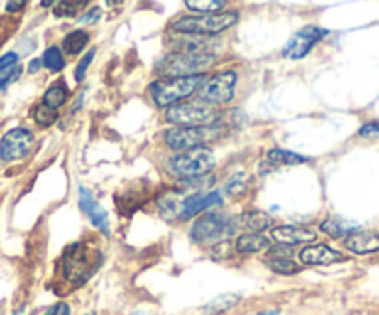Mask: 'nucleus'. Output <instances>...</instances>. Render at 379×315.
<instances>
[{
  "label": "nucleus",
  "instance_id": "f257e3e1",
  "mask_svg": "<svg viewBox=\"0 0 379 315\" xmlns=\"http://www.w3.org/2000/svg\"><path fill=\"white\" fill-rule=\"evenodd\" d=\"M100 265L99 250L87 243L69 245L61 256L63 277L70 284H84Z\"/></svg>",
  "mask_w": 379,
  "mask_h": 315
},
{
  "label": "nucleus",
  "instance_id": "f03ea898",
  "mask_svg": "<svg viewBox=\"0 0 379 315\" xmlns=\"http://www.w3.org/2000/svg\"><path fill=\"white\" fill-rule=\"evenodd\" d=\"M216 160L215 154L207 146H198L191 151H183L174 154L169 160V169L183 180L202 178L213 171Z\"/></svg>",
  "mask_w": 379,
  "mask_h": 315
},
{
  "label": "nucleus",
  "instance_id": "7ed1b4c3",
  "mask_svg": "<svg viewBox=\"0 0 379 315\" xmlns=\"http://www.w3.org/2000/svg\"><path fill=\"white\" fill-rule=\"evenodd\" d=\"M204 82H206L204 75L185 76V78H165V80H158L150 85V93L160 108H167V106H174V102L197 93L198 87L204 85Z\"/></svg>",
  "mask_w": 379,
  "mask_h": 315
},
{
  "label": "nucleus",
  "instance_id": "20e7f679",
  "mask_svg": "<svg viewBox=\"0 0 379 315\" xmlns=\"http://www.w3.org/2000/svg\"><path fill=\"white\" fill-rule=\"evenodd\" d=\"M216 61L213 52L204 54H169L160 63V73L165 78H185V76H198L207 71Z\"/></svg>",
  "mask_w": 379,
  "mask_h": 315
},
{
  "label": "nucleus",
  "instance_id": "39448f33",
  "mask_svg": "<svg viewBox=\"0 0 379 315\" xmlns=\"http://www.w3.org/2000/svg\"><path fill=\"white\" fill-rule=\"evenodd\" d=\"M165 121L178 128H204L219 121V113L202 102L174 104L165 113Z\"/></svg>",
  "mask_w": 379,
  "mask_h": 315
},
{
  "label": "nucleus",
  "instance_id": "423d86ee",
  "mask_svg": "<svg viewBox=\"0 0 379 315\" xmlns=\"http://www.w3.org/2000/svg\"><path fill=\"white\" fill-rule=\"evenodd\" d=\"M239 21L234 11H222L213 15H198V17H182L172 24V28L180 33H191V36H213L224 30L231 28Z\"/></svg>",
  "mask_w": 379,
  "mask_h": 315
},
{
  "label": "nucleus",
  "instance_id": "0eeeda50",
  "mask_svg": "<svg viewBox=\"0 0 379 315\" xmlns=\"http://www.w3.org/2000/svg\"><path fill=\"white\" fill-rule=\"evenodd\" d=\"M237 225L224 213H206L191 228V240L194 243H220L228 240Z\"/></svg>",
  "mask_w": 379,
  "mask_h": 315
},
{
  "label": "nucleus",
  "instance_id": "6e6552de",
  "mask_svg": "<svg viewBox=\"0 0 379 315\" xmlns=\"http://www.w3.org/2000/svg\"><path fill=\"white\" fill-rule=\"evenodd\" d=\"M235 84H237V73L222 71L206 82L200 87V102L207 106H222L228 104L235 97Z\"/></svg>",
  "mask_w": 379,
  "mask_h": 315
},
{
  "label": "nucleus",
  "instance_id": "1a4fd4ad",
  "mask_svg": "<svg viewBox=\"0 0 379 315\" xmlns=\"http://www.w3.org/2000/svg\"><path fill=\"white\" fill-rule=\"evenodd\" d=\"M213 137V127L204 128H170L163 136L167 146H170L172 151L183 152L191 151V149H198L204 143H207Z\"/></svg>",
  "mask_w": 379,
  "mask_h": 315
},
{
  "label": "nucleus",
  "instance_id": "9d476101",
  "mask_svg": "<svg viewBox=\"0 0 379 315\" xmlns=\"http://www.w3.org/2000/svg\"><path fill=\"white\" fill-rule=\"evenodd\" d=\"M33 146V134L26 128H13L0 139V160L17 161L28 156Z\"/></svg>",
  "mask_w": 379,
  "mask_h": 315
},
{
  "label": "nucleus",
  "instance_id": "9b49d317",
  "mask_svg": "<svg viewBox=\"0 0 379 315\" xmlns=\"http://www.w3.org/2000/svg\"><path fill=\"white\" fill-rule=\"evenodd\" d=\"M328 36V30L319 28V26H305L289 39V43L283 48V56L289 60H302L311 52V48L324 38Z\"/></svg>",
  "mask_w": 379,
  "mask_h": 315
},
{
  "label": "nucleus",
  "instance_id": "f8f14e48",
  "mask_svg": "<svg viewBox=\"0 0 379 315\" xmlns=\"http://www.w3.org/2000/svg\"><path fill=\"white\" fill-rule=\"evenodd\" d=\"M80 208L82 212L85 213V217L93 223L94 228H99V230L106 235L109 234L108 213H106V210L94 201V197L91 195L89 189L80 188Z\"/></svg>",
  "mask_w": 379,
  "mask_h": 315
},
{
  "label": "nucleus",
  "instance_id": "ddd939ff",
  "mask_svg": "<svg viewBox=\"0 0 379 315\" xmlns=\"http://www.w3.org/2000/svg\"><path fill=\"white\" fill-rule=\"evenodd\" d=\"M300 262L305 265H329L344 262V256L328 245H311L300 250Z\"/></svg>",
  "mask_w": 379,
  "mask_h": 315
},
{
  "label": "nucleus",
  "instance_id": "4468645a",
  "mask_svg": "<svg viewBox=\"0 0 379 315\" xmlns=\"http://www.w3.org/2000/svg\"><path fill=\"white\" fill-rule=\"evenodd\" d=\"M220 203H222V195H220L219 191H211V193L207 195H200V193L189 195V197L182 203L180 219H182V221H187V219H191L192 215H197V213L204 212V210H207V208L211 206H216V204Z\"/></svg>",
  "mask_w": 379,
  "mask_h": 315
},
{
  "label": "nucleus",
  "instance_id": "2eb2a0df",
  "mask_svg": "<svg viewBox=\"0 0 379 315\" xmlns=\"http://www.w3.org/2000/svg\"><path fill=\"white\" fill-rule=\"evenodd\" d=\"M346 249L353 255H372L379 250V230L353 232L344 241Z\"/></svg>",
  "mask_w": 379,
  "mask_h": 315
},
{
  "label": "nucleus",
  "instance_id": "dca6fc26",
  "mask_svg": "<svg viewBox=\"0 0 379 315\" xmlns=\"http://www.w3.org/2000/svg\"><path fill=\"white\" fill-rule=\"evenodd\" d=\"M272 240L281 245L309 243V241L317 240V232L309 230V228H302V226L283 225L276 226V228L272 230Z\"/></svg>",
  "mask_w": 379,
  "mask_h": 315
},
{
  "label": "nucleus",
  "instance_id": "f3484780",
  "mask_svg": "<svg viewBox=\"0 0 379 315\" xmlns=\"http://www.w3.org/2000/svg\"><path fill=\"white\" fill-rule=\"evenodd\" d=\"M265 264L278 274H296L300 271V265L292 260L290 250L270 249V256L265 260Z\"/></svg>",
  "mask_w": 379,
  "mask_h": 315
},
{
  "label": "nucleus",
  "instance_id": "a211bd4d",
  "mask_svg": "<svg viewBox=\"0 0 379 315\" xmlns=\"http://www.w3.org/2000/svg\"><path fill=\"white\" fill-rule=\"evenodd\" d=\"M174 48L176 54H204V52H211V41L204 36L185 33L183 38L174 39Z\"/></svg>",
  "mask_w": 379,
  "mask_h": 315
},
{
  "label": "nucleus",
  "instance_id": "6ab92c4d",
  "mask_svg": "<svg viewBox=\"0 0 379 315\" xmlns=\"http://www.w3.org/2000/svg\"><path fill=\"white\" fill-rule=\"evenodd\" d=\"M356 228L357 223L346 221L344 217H328V219L320 225V230H322L324 234H328L329 237H335V240L353 234Z\"/></svg>",
  "mask_w": 379,
  "mask_h": 315
},
{
  "label": "nucleus",
  "instance_id": "aec40b11",
  "mask_svg": "<svg viewBox=\"0 0 379 315\" xmlns=\"http://www.w3.org/2000/svg\"><path fill=\"white\" fill-rule=\"evenodd\" d=\"M235 249L243 252V255H252V252L270 249V241L261 234H243L237 237Z\"/></svg>",
  "mask_w": 379,
  "mask_h": 315
},
{
  "label": "nucleus",
  "instance_id": "412c9836",
  "mask_svg": "<svg viewBox=\"0 0 379 315\" xmlns=\"http://www.w3.org/2000/svg\"><path fill=\"white\" fill-rule=\"evenodd\" d=\"M241 226L246 228V230L258 234V232H265L267 228L272 226V217L268 213L263 212H246L243 217H241Z\"/></svg>",
  "mask_w": 379,
  "mask_h": 315
},
{
  "label": "nucleus",
  "instance_id": "4be33fe9",
  "mask_svg": "<svg viewBox=\"0 0 379 315\" xmlns=\"http://www.w3.org/2000/svg\"><path fill=\"white\" fill-rule=\"evenodd\" d=\"M241 301V295L237 293H224V295L216 297L209 304H206L204 308V315H220L224 314V311L231 310L237 302Z\"/></svg>",
  "mask_w": 379,
  "mask_h": 315
},
{
  "label": "nucleus",
  "instance_id": "5701e85b",
  "mask_svg": "<svg viewBox=\"0 0 379 315\" xmlns=\"http://www.w3.org/2000/svg\"><path fill=\"white\" fill-rule=\"evenodd\" d=\"M87 43H89V33L85 30H75L63 39V50L69 56H76V54H80L84 50Z\"/></svg>",
  "mask_w": 379,
  "mask_h": 315
},
{
  "label": "nucleus",
  "instance_id": "b1692460",
  "mask_svg": "<svg viewBox=\"0 0 379 315\" xmlns=\"http://www.w3.org/2000/svg\"><path fill=\"white\" fill-rule=\"evenodd\" d=\"M69 99V91L63 84H54L52 87H48L47 93L43 95V106H47L50 110L61 108L63 104Z\"/></svg>",
  "mask_w": 379,
  "mask_h": 315
},
{
  "label": "nucleus",
  "instance_id": "393cba45",
  "mask_svg": "<svg viewBox=\"0 0 379 315\" xmlns=\"http://www.w3.org/2000/svg\"><path fill=\"white\" fill-rule=\"evenodd\" d=\"M224 6V0H187V2H185V8H187V10L197 11V14L200 15L219 14V10H222Z\"/></svg>",
  "mask_w": 379,
  "mask_h": 315
},
{
  "label": "nucleus",
  "instance_id": "a878e982",
  "mask_svg": "<svg viewBox=\"0 0 379 315\" xmlns=\"http://www.w3.org/2000/svg\"><path fill=\"white\" fill-rule=\"evenodd\" d=\"M268 161H272V164H276V165H302V164H307L309 158L296 154V152L274 149V151L268 152Z\"/></svg>",
  "mask_w": 379,
  "mask_h": 315
},
{
  "label": "nucleus",
  "instance_id": "bb28decb",
  "mask_svg": "<svg viewBox=\"0 0 379 315\" xmlns=\"http://www.w3.org/2000/svg\"><path fill=\"white\" fill-rule=\"evenodd\" d=\"M226 193L230 195V197H241V195L246 193V189H248V176L239 171V173L231 174L230 180L226 182Z\"/></svg>",
  "mask_w": 379,
  "mask_h": 315
},
{
  "label": "nucleus",
  "instance_id": "cd10ccee",
  "mask_svg": "<svg viewBox=\"0 0 379 315\" xmlns=\"http://www.w3.org/2000/svg\"><path fill=\"white\" fill-rule=\"evenodd\" d=\"M43 65L47 67L48 71L57 73L63 71V67H65V58L61 54V50L57 47H48L43 54Z\"/></svg>",
  "mask_w": 379,
  "mask_h": 315
},
{
  "label": "nucleus",
  "instance_id": "c85d7f7f",
  "mask_svg": "<svg viewBox=\"0 0 379 315\" xmlns=\"http://www.w3.org/2000/svg\"><path fill=\"white\" fill-rule=\"evenodd\" d=\"M33 117H35V122H38L39 127L47 128V127H52V124L57 121V113H56V110H50L41 104V106L35 110V113H33Z\"/></svg>",
  "mask_w": 379,
  "mask_h": 315
},
{
  "label": "nucleus",
  "instance_id": "c756f323",
  "mask_svg": "<svg viewBox=\"0 0 379 315\" xmlns=\"http://www.w3.org/2000/svg\"><path fill=\"white\" fill-rule=\"evenodd\" d=\"M85 2H60L54 8L56 17H75L78 14V8H84Z\"/></svg>",
  "mask_w": 379,
  "mask_h": 315
},
{
  "label": "nucleus",
  "instance_id": "7c9ffc66",
  "mask_svg": "<svg viewBox=\"0 0 379 315\" xmlns=\"http://www.w3.org/2000/svg\"><path fill=\"white\" fill-rule=\"evenodd\" d=\"M94 54H97V50H94V48H91V50L87 52V54H85L84 58H82V61L78 63V67H76V71H75L76 82L84 80L85 73H87V69H89V65H91V61H93Z\"/></svg>",
  "mask_w": 379,
  "mask_h": 315
},
{
  "label": "nucleus",
  "instance_id": "2f4dec72",
  "mask_svg": "<svg viewBox=\"0 0 379 315\" xmlns=\"http://www.w3.org/2000/svg\"><path fill=\"white\" fill-rule=\"evenodd\" d=\"M21 73H23V69H21V67H17V65L2 73V75H0V91L6 90V87H8L10 84H13V82L21 76Z\"/></svg>",
  "mask_w": 379,
  "mask_h": 315
},
{
  "label": "nucleus",
  "instance_id": "473e14b6",
  "mask_svg": "<svg viewBox=\"0 0 379 315\" xmlns=\"http://www.w3.org/2000/svg\"><path fill=\"white\" fill-rule=\"evenodd\" d=\"M359 136L366 139H379V122H366L359 130Z\"/></svg>",
  "mask_w": 379,
  "mask_h": 315
},
{
  "label": "nucleus",
  "instance_id": "72a5a7b5",
  "mask_svg": "<svg viewBox=\"0 0 379 315\" xmlns=\"http://www.w3.org/2000/svg\"><path fill=\"white\" fill-rule=\"evenodd\" d=\"M17 61H19V56H17L15 52H8L4 56H0V75L8 71V69H11V67H15Z\"/></svg>",
  "mask_w": 379,
  "mask_h": 315
},
{
  "label": "nucleus",
  "instance_id": "f704fd0d",
  "mask_svg": "<svg viewBox=\"0 0 379 315\" xmlns=\"http://www.w3.org/2000/svg\"><path fill=\"white\" fill-rule=\"evenodd\" d=\"M100 17H102V10H100V8H91V10H87V14H85L84 17H80V21H78V23L80 24H97L100 21Z\"/></svg>",
  "mask_w": 379,
  "mask_h": 315
},
{
  "label": "nucleus",
  "instance_id": "c9c22d12",
  "mask_svg": "<svg viewBox=\"0 0 379 315\" xmlns=\"http://www.w3.org/2000/svg\"><path fill=\"white\" fill-rule=\"evenodd\" d=\"M45 315H70V308L65 302H57L52 308H48V311Z\"/></svg>",
  "mask_w": 379,
  "mask_h": 315
},
{
  "label": "nucleus",
  "instance_id": "e433bc0d",
  "mask_svg": "<svg viewBox=\"0 0 379 315\" xmlns=\"http://www.w3.org/2000/svg\"><path fill=\"white\" fill-rule=\"evenodd\" d=\"M24 6H26V2H23V0H21V2H8V4H6V10L11 14V11L23 10Z\"/></svg>",
  "mask_w": 379,
  "mask_h": 315
},
{
  "label": "nucleus",
  "instance_id": "4c0bfd02",
  "mask_svg": "<svg viewBox=\"0 0 379 315\" xmlns=\"http://www.w3.org/2000/svg\"><path fill=\"white\" fill-rule=\"evenodd\" d=\"M43 65V61L41 60H33L30 61V65H28V71L30 73H38L39 71V67Z\"/></svg>",
  "mask_w": 379,
  "mask_h": 315
},
{
  "label": "nucleus",
  "instance_id": "58836bf2",
  "mask_svg": "<svg viewBox=\"0 0 379 315\" xmlns=\"http://www.w3.org/2000/svg\"><path fill=\"white\" fill-rule=\"evenodd\" d=\"M256 315H280V311H278V310H268V311H261V314H256Z\"/></svg>",
  "mask_w": 379,
  "mask_h": 315
},
{
  "label": "nucleus",
  "instance_id": "ea45409f",
  "mask_svg": "<svg viewBox=\"0 0 379 315\" xmlns=\"http://www.w3.org/2000/svg\"><path fill=\"white\" fill-rule=\"evenodd\" d=\"M43 8H48V6H52V2H41Z\"/></svg>",
  "mask_w": 379,
  "mask_h": 315
},
{
  "label": "nucleus",
  "instance_id": "a19ab883",
  "mask_svg": "<svg viewBox=\"0 0 379 315\" xmlns=\"http://www.w3.org/2000/svg\"><path fill=\"white\" fill-rule=\"evenodd\" d=\"M23 314H24V310H23V308H21V310L19 311H15L13 315H23Z\"/></svg>",
  "mask_w": 379,
  "mask_h": 315
}]
</instances>
